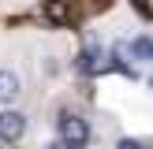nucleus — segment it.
<instances>
[{
  "instance_id": "nucleus-4",
  "label": "nucleus",
  "mask_w": 153,
  "mask_h": 149,
  "mask_svg": "<svg viewBox=\"0 0 153 149\" xmlns=\"http://www.w3.org/2000/svg\"><path fill=\"white\" fill-rule=\"evenodd\" d=\"M131 56L149 63V60H153V37H134V41H131Z\"/></svg>"
},
{
  "instance_id": "nucleus-5",
  "label": "nucleus",
  "mask_w": 153,
  "mask_h": 149,
  "mask_svg": "<svg viewBox=\"0 0 153 149\" xmlns=\"http://www.w3.org/2000/svg\"><path fill=\"white\" fill-rule=\"evenodd\" d=\"M45 15H49L52 22H67V15H71V11H67L64 0H45Z\"/></svg>"
},
{
  "instance_id": "nucleus-3",
  "label": "nucleus",
  "mask_w": 153,
  "mask_h": 149,
  "mask_svg": "<svg viewBox=\"0 0 153 149\" xmlns=\"http://www.w3.org/2000/svg\"><path fill=\"white\" fill-rule=\"evenodd\" d=\"M15 97H19V74L0 67V104H11Z\"/></svg>"
},
{
  "instance_id": "nucleus-7",
  "label": "nucleus",
  "mask_w": 153,
  "mask_h": 149,
  "mask_svg": "<svg viewBox=\"0 0 153 149\" xmlns=\"http://www.w3.org/2000/svg\"><path fill=\"white\" fill-rule=\"evenodd\" d=\"M0 149H7V145H0Z\"/></svg>"
},
{
  "instance_id": "nucleus-2",
  "label": "nucleus",
  "mask_w": 153,
  "mask_h": 149,
  "mask_svg": "<svg viewBox=\"0 0 153 149\" xmlns=\"http://www.w3.org/2000/svg\"><path fill=\"white\" fill-rule=\"evenodd\" d=\"M26 116L22 112H15V108H7V112H0V145H15V142L26 134Z\"/></svg>"
},
{
  "instance_id": "nucleus-1",
  "label": "nucleus",
  "mask_w": 153,
  "mask_h": 149,
  "mask_svg": "<svg viewBox=\"0 0 153 149\" xmlns=\"http://www.w3.org/2000/svg\"><path fill=\"white\" fill-rule=\"evenodd\" d=\"M56 134H60V142H64L67 149H86L90 145V123L82 116H75V112H60Z\"/></svg>"
},
{
  "instance_id": "nucleus-6",
  "label": "nucleus",
  "mask_w": 153,
  "mask_h": 149,
  "mask_svg": "<svg viewBox=\"0 0 153 149\" xmlns=\"http://www.w3.org/2000/svg\"><path fill=\"white\" fill-rule=\"evenodd\" d=\"M116 149H146V145H142L138 138H120V142H116Z\"/></svg>"
}]
</instances>
